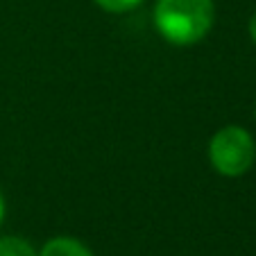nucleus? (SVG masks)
Listing matches in <instances>:
<instances>
[{
  "label": "nucleus",
  "instance_id": "obj_1",
  "mask_svg": "<svg viewBox=\"0 0 256 256\" xmlns=\"http://www.w3.org/2000/svg\"><path fill=\"white\" fill-rule=\"evenodd\" d=\"M213 0H156L154 25L172 46H193L202 41L213 28Z\"/></svg>",
  "mask_w": 256,
  "mask_h": 256
},
{
  "label": "nucleus",
  "instance_id": "obj_2",
  "mask_svg": "<svg viewBox=\"0 0 256 256\" xmlns=\"http://www.w3.org/2000/svg\"><path fill=\"white\" fill-rule=\"evenodd\" d=\"M208 161L224 177H240L254 166L256 143L240 125H227L213 134L208 143Z\"/></svg>",
  "mask_w": 256,
  "mask_h": 256
},
{
  "label": "nucleus",
  "instance_id": "obj_3",
  "mask_svg": "<svg viewBox=\"0 0 256 256\" xmlns=\"http://www.w3.org/2000/svg\"><path fill=\"white\" fill-rule=\"evenodd\" d=\"M39 256H93V252L82 240L72 236H54L44 242Z\"/></svg>",
  "mask_w": 256,
  "mask_h": 256
},
{
  "label": "nucleus",
  "instance_id": "obj_4",
  "mask_svg": "<svg viewBox=\"0 0 256 256\" xmlns=\"http://www.w3.org/2000/svg\"><path fill=\"white\" fill-rule=\"evenodd\" d=\"M0 256H39V252L20 236H0Z\"/></svg>",
  "mask_w": 256,
  "mask_h": 256
},
{
  "label": "nucleus",
  "instance_id": "obj_5",
  "mask_svg": "<svg viewBox=\"0 0 256 256\" xmlns=\"http://www.w3.org/2000/svg\"><path fill=\"white\" fill-rule=\"evenodd\" d=\"M93 2L109 14H127V12H134L136 7H140L145 0H93Z\"/></svg>",
  "mask_w": 256,
  "mask_h": 256
},
{
  "label": "nucleus",
  "instance_id": "obj_6",
  "mask_svg": "<svg viewBox=\"0 0 256 256\" xmlns=\"http://www.w3.org/2000/svg\"><path fill=\"white\" fill-rule=\"evenodd\" d=\"M250 36H252V41L256 44V12L252 14V18H250Z\"/></svg>",
  "mask_w": 256,
  "mask_h": 256
},
{
  "label": "nucleus",
  "instance_id": "obj_7",
  "mask_svg": "<svg viewBox=\"0 0 256 256\" xmlns=\"http://www.w3.org/2000/svg\"><path fill=\"white\" fill-rule=\"evenodd\" d=\"M5 198H2V193H0V224H2V220H5Z\"/></svg>",
  "mask_w": 256,
  "mask_h": 256
}]
</instances>
